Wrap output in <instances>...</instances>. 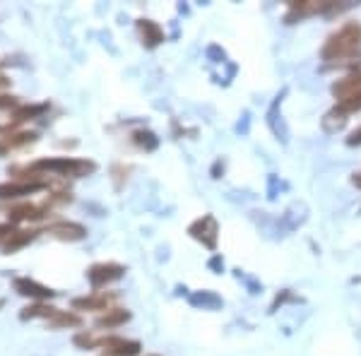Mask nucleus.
<instances>
[{"instance_id": "23", "label": "nucleus", "mask_w": 361, "mask_h": 356, "mask_svg": "<svg viewBox=\"0 0 361 356\" xmlns=\"http://www.w3.org/2000/svg\"><path fill=\"white\" fill-rule=\"evenodd\" d=\"M347 145H349V147H354V145H361V128H357V130H354L352 135L347 137Z\"/></svg>"}, {"instance_id": "5", "label": "nucleus", "mask_w": 361, "mask_h": 356, "mask_svg": "<svg viewBox=\"0 0 361 356\" xmlns=\"http://www.w3.org/2000/svg\"><path fill=\"white\" fill-rule=\"evenodd\" d=\"M46 180H5L0 183V200H15V197H25L32 192H39L46 188Z\"/></svg>"}, {"instance_id": "15", "label": "nucleus", "mask_w": 361, "mask_h": 356, "mask_svg": "<svg viewBox=\"0 0 361 356\" xmlns=\"http://www.w3.org/2000/svg\"><path fill=\"white\" fill-rule=\"evenodd\" d=\"M44 111H49V104H32V106H20V109H15V113H13V125L27 123V121H32V118H37V116H42Z\"/></svg>"}, {"instance_id": "14", "label": "nucleus", "mask_w": 361, "mask_h": 356, "mask_svg": "<svg viewBox=\"0 0 361 356\" xmlns=\"http://www.w3.org/2000/svg\"><path fill=\"white\" fill-rule=\"evenodd\" d=\"M37 233L39 231H34V229H29V231H15L13 236H10L8 241L3 243V253L10 255V253H15V250H20L22 246H27L29 241H34V238H37Z\"/></svg>"}, {"instance_id": "2", "label": "nucleus", "mask_w": 361, "mask_h": 356, "mask_svg": "<svg viewBox=\"0 0 361 356\" xmlns=\"http://www.w3.org/2000/svg\"><path fill=\"white\" fill-rule=\"evenodd\" d=\"M29 173L49 171L56 176H70V178H82L97 171V164L92 159H75V156H51V159H39L27 168Z\"/></svg>"}, {"instance_id": "3", "label": "nucleus", "mask_w": 361, "mask_h": 356, "mask_svg": "<svg viewBox=\"0 0 361 356\" xmlns=\"http://www.w3.org/2000/svg\"><path fill=\"white\" fill-rule=\"evenodd\" d=\"M188 233L195 238V241H200L205 248H209V250L217 248L219 226H217V219H214L212 214H202L200 219H195L193 224L188 226Z\"/></svg>"}, {"instance_id": "21", "label": "nucleus", "mask_w": 361, "mask_h": 356, "mask_svg": "<svg viewBox=\"0 0 361 356\" xmlns=\"http://www.w3.org/2000/svg\"><path fill=\"white\" fill-rule=\"evenodd\" d=\"M17 231V226L13 224V221H5V224H0V243H5L10 236Z\"/></svg>"}, {"instance_id": "19", "label": "nucleus", "mask_w": 361, "mask_h": 356, "mask_svg": "<svg viewBox=\"0 0 361 356\" xmlns=\"http://www.w3.org/2000/svg\"><path fill=\"white\" fill-rule=\"evenodd\" d=\"M133 142H135L137 147L154 149L157 145H159V140H157L154 133H149V130H137V133H133Z\"/></svg>"}, {"instance_id": "13", "label": "nucleus", "mask_w": 361, "mask_h": 356, "mask_svg": "<svg viewBox=\"0 0 361 356\" xmlns=\"http://www.w3.org/2000/svg\"><path fill=\"white\" fill-rule=\"evenodd\" d=\"M128 320H130V313L126 308H109L106 313L97 318V328H118V325L128 323Z\"/></svg>"}, {"instance_id": "9", "label": "nucleus", "mask_w": 361, "mask_h": 356, "mask_svg": "<svg viewBox=\"0 0 361 356\" xmlns=\"http://www.w3.org/2000/svg\"><path fill=\"white\" fill-rule=\"evenodd\" d=\"M116 296L104 294V291H94L90 296H80V299H73V308L75 311H109L111 308Z\"/></svg>"}, {"instance_id": "8", "label": "nucleus", "mask_w": 361, "mask_h": 356, "mask_svg": "<svg viewBox=\"0 0 361 356\" xmlns=\"http://www.w3.org/2000/svg\"><path fill=\"white\" fill-rule=\"evenodd\" d=\"M15 291L20 296H29V299H37L39 303H42L44 299H54V296H56L54 289L44 287V284L34 282V279H29V277H17L15 279Z\"/></svg>"}, {"instance_id": "10", "label": "nucleus", "mask_w": 361, "mask_h": 356, "mask_svg": "<svg viewBox=\"0 0 361 356\" xmlns=\"http://www.w3.org/2000/svg\"><path fill=\"white\" fill-rule=\"evenodd\" d=\"M359 92H361V68H357L354 73H349L347 78L337 80V82L333 85V97L337 99V102L359 94Z\"/></svg>"}, {"instance_id": "18", "label": "nucleus", "mask_w": 361, "mask_h": 356, "mask_svg": "<svg viewBox=\"0 0 361 356\" xmlns=\"http://www.w3.org/2000/svg\"><path fill=\"white\" fill-rule=\"evenodd\" d=\"M8 147H25V145L37 142V133H13L8 135V140H3Z\"/></svg>"}, {"instance_id": "17", "label": "nucleus", "mask_w": 361, "mask_h": 356, "mask_svg": "<svg viewBox=\"0 0 361 356\" xmlns=\"http://www.w3.org/2000/svg\"><path fill=\"white\" fill-rule=\"evenodd\" d=\"M82 323V318L75 313H68V311H56L54 318L49 320L51 328H78Z\"/></svg>"}, {"instance_id": "20", "label": "nucleus", "mask_w": 361, "mask_h": 356, "mask_svg": "<svg viewBox=\"0 0 361 356\" xmlns=\"http://www.w3.org/2000/svg\"><path fill=\"white\" fill-rule=\"evenodd\" d=\"M75 347H82V349H94L99 347V337H94L92 332H78V335L73 337Z\"/></svg>"}, {"instance_id": "24", "label": "nucleus", "mask_w": 361, "mask_h": 356, "mask_svg": "<svg viewBox=\"0 0 361 356\" xmlns=\"http://www.w3.org/2000/svg\"><path fill=\"white\" fill-rule=\"evenodd\" d=\"M8 152H10V147L3 142V140H0V156H5V154H8Z\"/></svg>"}, {"instance_id": "1", "label": "nucleus", "mask_w": 361, "mask_h": 356, "mask_svg": "<svg viewBox=\"0 0 361 356\" xmlns=\"http://www.w3.org/2000/svg\"><path fill=\"white\" fill-rule=\"evenodd\" d=\"M357 51H361V25L359 22H345L337 32L325 39L320 58L328 63H345Z\"/></svg>"}, {"instance_id": "7", "label": "nucleus", "mask_w": 361, "mask_h": 356, "mask_svg": "<svg viewBox=\"0 0 361 356\" xmlns=\"http://www.w3.org/2000/svg\"><path fill=\"white\" fill-rule=\"evenodd\" d=\"M49 233L54 238H61V241H82L87 236V229L78 221H68V219H61V221H54L49 226Z\"/></svg>"}, {"instance_id": "16", "label": "nucleus", "mask_w": 361, "mask_h": 356, "mask_svg": "<svg viewBox=\"0 0 361 356\" xmlns=\"http://www.w3.org/2000/svg\"><path fill=\"white\" fill-rule=\"evenodd\" d=\"M56 311H58V308L46 306V303H34V306L22 308L20 318H22V320H32V318H46V320H51V318L56 315Z\"/></svg>"}, {"instance_id": "11", "label": "nucleus", "mask_w": 361, "mask_h": 356, "mask_svg": "<svg viewBox=\"0 0 361 356\" xmlns=\"http://www.w3.org/2000/svg\"><path fill=\"white\" fill-rule=\"evenodd\" d=\"M46 217V207L32 205V202H22V205H13L8 209V219L17 224V221H39Z\"/></svg>"}, {"instance_id": "12", "label": "nucleus", "mask_w": 361, "mask_h": 356, "mask_svg": "<svg viewBox=\"0 0 361 356\" xmlns=\"http://www.w3.org/2000/svg\"><path fill=\"white\" fill-rule=\"evenodd\" d=\"M137 29H140V34H142V44L147 46V49H157V46L164 42V32H161V27L152 20H137Z\"/></svg>"}, {"instance_id": "4", "label": "nucleus", "mask_w": 361, "mask_h": 356, "mask_svg": "<svg viewBox=\"0 0 361 356\" xmlns=\"http://www.w3.org/2000/svg\"><path fill=\"white\" fill-rule=\"evenodd\" d=\"M126 274V267L118 265V262H97V265H92L90 270H87V279H90V284L94 289H102L106 287V284L116 282V279H121Z\"/></svg>"}, {"instance_id": "6", "label": "nucleus", "mask_w": 361, "mask_h": 356, "mask_svg": "<svg viewBox=\"0 0 361 356\" xmlns=\"http://www.w3.org/2000/svg\"><path fill=\"white\" fill-rule=\"evenodd\" d=\"M99 347H104V356H137L142 352V344L126 337H102Z\"/></svg>"}, {"instance_id": "22", "label": "nucleus", "mask_w": 361, "mask_h": 356, "mask_svg": "<svg viewBox=\"0 0 361 356\" xmlns=\"http://www.w3.org/2000/svg\"><path fill=\"white\" fill-rule=\"evenodd\" d=\"M0 109H20V102L15 97H0Z\"/></svg>"}]
</instances>
